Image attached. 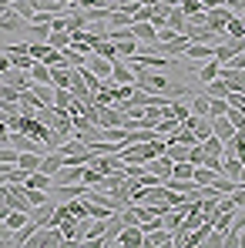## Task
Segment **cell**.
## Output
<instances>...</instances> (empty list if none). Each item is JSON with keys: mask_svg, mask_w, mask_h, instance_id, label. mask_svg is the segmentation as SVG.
<instances>
[{"mask_svg": "<svg viewBox=\"0 0 245 248\" xmlns=\"http://www.w3.org/2000/svg\"><path fill=\"white\" fill-rule=\"evenodd\" d=\"M57 245H67V242H64V232H61L57 225H41V228L31 235V242H27V248H57Z\"/></svg>", "mask_w": 245, "mask_h": 248, "instance_id": "1", "label": "cell"}, {"mask_svg": "<svg viewBox=\"0 0 245 248\" xmlns=\"http://www.w3.org/2000/svg\"><path fill=\"white\" fill-rule=\"evenodd\" d=\"M242 50H245L242 37H225V41L215 47V61H218V64H229V61H232L235 54H242Z\"/></svg>", "mask_w": 245, "mask_h": 248, "instance_id": "2", "label": "cell"}, {"mask_svg": "<svg viewBox=\"0 0 245 248\" xmlns=\"http://www.w3.org/2000/svg\"><path fill=\"white\" fill-rule=\"evenodd\" d=\"M111 64H114V61H108V57H101V54H94V50L84 57V67L94 71L101 81H111Z\"/></svg>", "mask_w": 245, "mask_h": 248, "instance_id": "3", "label": "cell"}, {"mask_svg": "<svg viewBox=\"0 0 245 248\" xmlns=\"http://www.w3.org/2000/svg\"><path fill=\"white\" fill-rule=\"evenodd\" d=\"M114 245H124V248H145V235H141V228H138V225H124L121 232H118V238H114Z\"/></svg>", "mask_w": 245, "mask_h": 248, "instance_id": "4", "label": "cell"}, {"mask_svg": "<svg viewBox=\"0 0 245 248\" xmlns=\"http://www.w3.org/2000/svg\"><path fill=\"white\" fill-rule=\"evenodd\" d=\"M131 34L141 44H148V47H155V41H158V27H155L151 20H134V24H131Z\"/></svg>", "mask_w": 245, "mask_h": 248, "instance_id": "5", "label": "cell"}, {"mask_svg": "<svg viewBox=\"0 0 245 248\" xmlns=\"http://www.w3.org/2000/svg\"><path fill=\"white\" fill-rule=\"evenodd\" d=\"M171 168H175V161L168 158V155H158V158H151V161H145V171H151V174H158V178H171Z\"/></svg>", "mask_w": 245, "mask_h": 248, "instance_id": "6", "label": "cell"}, {"mask_svg": "<svg viewBox=\"0 0 245 248\" xmlns=\"http://www.w3.org/2000/svg\"><path fill=\"white\" fill-rule=\"evenodd\" d=\"M222 174H225L229 181L242 185V178H245V161H239V158H222Z\"/></svg>", "mask_w": 245, "mask_h": 248, "instance_id": "7", "label": "cell"}, {"mask_svg": "<svg viewBox=\"0 0 245 248\" xmlns=\"http://www.w3.org/2000/svg\"><path fill=\"white\" fill-rule=\"evenodd\" d=\"M181 57H185V61H195V64H202V61H212V57H215V47H208V44H188Z\"/></svg>", "mask_w": 245, "mask_h": 248, "instance_id": "8", "label": "cell"}, {"mask_svg": "<svg viewBox=\"0 0 245 248\" xmlns=\"http://www.w3.org/2000/svg\"><path fill=\"white\" fill-rule=\"evenodd\" d=\"M111 81L114 84H134V71H131V64H128L124 57H118V61L111 64Z\"/></svg>", "mask_w": 245, "mask_h": 248, "instance_id": "9", "label": "cell"}, {"mask_svg": "<svg viewBox=\"0 0 245 248\" xmlns=\"http://www.w3.org/2000/svg\"><path fill=\"white\" fill-rule=\"evenodd\" d=\"M81 168L84 165H61L54 171V185H74V181H81Z\"/></svg>", "mask_w": 245, "mask_h": 248, "instance_id": "10", "label": "cell"}, {"mask_svg": "<svg viewBox=\"0 0 245 248\" xmlns=\"http://www.w3.org/2000/svg\"><path fill=\"white\" fill-rule=\"evenodd\" d=\"M164 27H171V31L185 34V27H188V17L181 14V7H168V14H164Z\"/></svg>", "mask_w": 245, "mask_h": 248, "instance_id": "11", "label": "cell"}, {"mask_svg": "<svg viewBox=\"0 0 245 248\" xmlns=\"http://www.w3.org/2000/svg\"><path fill=\"white\" fill-rule=\"evenodd\" d=\"M37 228H41V225H37V221L31 218L27 225H20L17 232H10V245H27V242H31V235H34Z\"/></svg>", "mask_w": 245, "mask_h": 248, "instance_id": "12", "label": "cell"}, {"mask_svg": "<svg viewBox=\"0 0 245 248\" xmlns=\"http://www.w3.org/2000/svg\"><path fill=\"white\" fill-rule=\"evenodd\" d=\"M181 124H188V127L195 131V138H198V141H205V138L212 134V118H198V114H192L188 121H181Z\"/></svg>", "mask_w": 245, "mask_h": 248, "instance_id": "13", "label": "cell"}, {"mask_svg": "<svg viewBox=\"0 0 245 248\" xmlns=\"http://www.w3.org/2000/svg\"><path fill=\"white\" fill-rule=\"evenodd\" d=\"M164 245H171V232L168 228H155V232L145 235V248H164Z\"/></svg>", "mask_w": 245, "mask_h": 248, "instance_id": "14", "label": "cell"}, {"mask_svg": "<svg viewBox=\"0 0 245 248\" xmlns=\"http://www.w3.org/2000/svg\"><path fill=\"white\" fill-rule=\"evenodd\" d=\"M212 134H215L218 141H229V138L235 134V127H232V121L222 114V118H212Z\"/></svg>", "mask_w": 245, "mask_h": 248, "instance_id": "15", "label": "cell"}, {"mask_svg": "<svg viewBox=\"0 0 245 248\" xmlns=\"http://www.w3.org/2000/svg\"><path fill=\"white\" fill-rule=\"evenodd\" d=\"M24 34H27V41H47L50 37V27L47 24H37V20H27L24 24Z\"/></svg>", "mask_w": 245, "mask_h": 248, "instance_id": "16", "label": "cell"}, {"mask_svg": "<svg viewBox=\"0 0 245 248\" xmlns=\"http://www.w3.org/2000/svg\"><path fill=\"white\" fill-rule=\"evenodd\" d=\"M74 81V67H50V84L54 87H71Z\"/></svg>", "mask_w": 245, "mask_h": 248, "instance_id": "17", "label": "cell"}, {"mask_svg": "<svg viewBox=\"0 0 245 248\" xmlns=\"http://www.w3.org/2000/svg\"><path fill=\"white\" fill-rule=\"evenodd\" d=\"M24 17L20 14H14V10H7V14H0V31H20L24 34Z\"/></svg>", "mask_w": 245, "mask_h": 248, "instance_id": "18", "label": "cell"}, {"mask_svg": "<svg viewBox=\"0 0 245 248\" xmlns=\"http://www.w3.org/2000/svg\"><path fill=\"white\" fill-rule=\"evenodd\" d=\"M24 185H27V188H44V191H50V188H54V178L44 174V171H31Z\"/></svg>", "mask_w": 245, "mask_h": 248, "instance_id": "19", "label": "cell"}, {"mask_svg": "<svg viewBox=\"0 0 245 248\" xmlns=\"http://www.w3.org/2000/svg\"><path fill=\"white\" fill-rule=\"evenodd\" d=\"M218 67H222V64H218L215 57H212V61H202V64H198V81L202 84L215 81V78H218Z\"/></svg>", "mask_w": 245, "mask_h": 248, "instance_id": "20", "label": "cell"}, {"mask_svg": "<svg viewBox=\"0 0 245 248\" xmlns=\"http://www.w3.org/2000/svg\"><path fill=\"white\" fill-rule=\"evenodd\" d=\"M91 50H94V54H101V57H108V61H118V47H114V44L108 41V37H104V34H101V37H98V44H94V47H91Z\"/></svg>", "mask_w": 245, "mask_h": 248, "instance_id": "21", "label": "cell"}, {"mask_svg": "<svg viewBox=\"0 0 245 248\" xmlns=\"http://www.w3.org/2000/svg\"><path fill=\"white\" fill-rule=\"evenodd\" d=\"M31 84H50V67L44 61H34L31 64Z\"/></svg>", "mask_w": 245, "mask_h": 248, "instance_id": "22", "label": "cell"}, {"mask_svg": "<svg viewBox=\"0 0 245 248\" xmlns=\"http://www.w3.org/2000/svg\"><path fill=\"white\" fill-rule=\"evenodd\" d=\"M118 57H134V54H141V41L138 37H128V41H118Z\"/></svg>", "mask_w": 245, "mask_h": 248, "instance_id": "23", "label": "cell"}, {"mask_svg": "<svg viewBox=\"0 0 245 248\" xmlns=\"http://www.w3.org/2000/svg\"><path fill=\"white\" fill-rule=\"evenodd\" d=\"M27 221H31V211H17V208L3 218V225H7L10 232H17V228H20V225H27Z\"/></svg>", "mask_w": 245, "mask_h": 248, "instance_id": "24", "label": "cell"}, {"mask_svg": "<svg viewBox=\"0 0 245 248\" xmlns=\"http://www.w3.org/2000/svg\"><path fill=\"white\" fill-rule=\"evenodd\" d=\"M205 97H229V84L222 81V78L208 81V84H205Z\"/></svg>", "mask_w": 245, "mask_h": 248, "instance_id": "25", "label": "cell"}, {"mask_svg": "<svg viewBox=\"0 0 245 248\" xmlns=\"http://www.w3.org/2000/svg\"><path fill=\"white\" fill-rule=\"evenodd\" d=\"M47 44H50L54 50H64V47H71V31H50Z\"/></svg>", "mask_w": 245, "mask_h": 248, "instance_id": "26", "label": "cell"}, {"mask_svg": "<svg viewBox=\"0 0 245 248\" xmlns=\"http://www.w3.org/2000/svg\"><path fill=\"white\" fill-rule=\"evenodd\" d=\"M54 104L67 111V108L74 104V94H71V87H54Z\"/></svg>", "mask_w": 245, "mask_h": 248, "instance_id": "27", "label": "cell"}, {"mask_svg": "<svg viewBox=\"0 0 245 248\" xmlns=\"http://www.w3.org/2000/svg\"><path fill=\"white\" fill-rule=\"evenodd\" d=\"M188 108H192V114H198V118H208V111H212V101H208V97H192V101H188Z\"/></svg>", "mask_w": 245, "mask_h": 248, "instance_id": "28", "label": "cell"}, {"mask_svg": "<svg viewBox=\"0 0 245 248\" xmlns=\"http://www.w3.org/2000/svg\"><path fill=\"white\" fill-rule=\"evenodd\" d=\"M31 91L41 97V104H54V84H31Z\"/></svg>", "mask_w": 245, "mask_h": 248, "instance_id": "29", "label": "cell"}, {"mask_svg": "<svg viewBox=\"0 0 245 248\" xmlns=\"http://www.w3.org/2000/svg\"><path fill=\"white\" fill-rule=\"evenodd\" d=\"M61 54H64V64H67V67H81V64H84V54H81V50H74V47H64Z\"/></svg>", "mask_w": 245, "mask_h": 248, "instance_id": "30", "label": "cell"}, {"mask_svg": "<svg viewBox=\"0 0 245 248\" xmlns=\"http://www.w3.org/2000/svg\"><path fill=\"white\" fill-rule=\"evenodd\" d=\"M178 7H181V14H185V17H192V14H205V10H208L202 0H181Z\"/></svg>", "mask_w": 245, "mask_h": 248, "instance_id": "31", "label": "cell"}, {"mask_svg": "<svg viewBox=\"0 0 245 248\" xmlns=\"http://www.w3.org/2000/svg\"><path fill=\"white\" fill-rule=\"evenodd\" d=\"M225 118L232 121V127H235V131H245V111H239V108H229V111H225Z\"/></svg>", "mask_w": 245, "mask_h": 248, "instance_id": "32", "label": "cell"}, {"mask_svg": "<svg viewBox=\"0 0 245 248\" xmlns=\"http://www.w3.org/2000/svg\"><path fill=\"white\" fill-rule=\"evenodd\" d=\"M225 34H229V37H242V41H245V27H242V17H232V20L225 24Z\"/></svg>", "mask_w": 245, "mask_h": 248, "instance_id": "33", "label": "cell"}, {"mask_svg": "<svg viewBox=\"0 0 245 248\" xmlns=\"http://www.w3.org/2000/svg\"><path fill=\"white\" fill-rule=\"evenodd\" d=\"M212 101V111H208V118H222L225 111H229V101L225 97H208Z\"/></svg>", "mask_w": 245, "mask_h": 248, "instance_id": "34", "label": "cell"}, {"mask_svg": "<svg viewBox=\"0 0 245 248\" xmlns=\"http://www.w3.org/2000/svg\"><path fill=\"white\" fill-rule=\"evenodd\" d=\"M171 114H175L178 121H188V118H192V108H188V104H181V101L175 97V101H171Z\"/></svg>", "mask_w": 245, "mask_h": 248, "instance_id": "35", "label": "cell"}, {"mask_svg": "<svg viewBox=\"0 0 245 248\" xmlns=\"http://www.w3.org/2000/svg\"><path fill=\"white\" fill-rule=\"evenodd\" d=\"M10 10H14V14H20L24 20H31V17H34V7H31L27 0H17V3H10Z\"/></svg>", "mask_w": 245, "mask_h": 248, "instance_id": "36", "label": "cell"}, {"mask_svg": "<svg viewBox=\"0 0 245 248\" xmlns=\"http://www.w3.org/2000/svg\"><path fill=\"white\" fill-rule=\"evenodd\" d=\"M188 161H192V165L198 168L205 161V151H202V141H198V144H192V148H188Z\"/></svg>", "mask_w": 245, "mask_h": 248, "instance_id": "37", "label": "cell"}, {"mask_svg": "<svg viewBox=\"0 0 245 248\" xmlns=\"http://www.w3.org/2000/svg\"><path fill=\"white\" fill-rule=\"evenodd\" d=\"M27 3H31V7H34V14H37V10H57V3H61V0H27Z\"/></svg>", "mask_w": 245, "mask_h": 248, "instance_id": "38", "label": "cell"}, {"mask_svg": "<svg viewBox=\"0 0 245 248\" xmlns=\"http://www.w3.org/2000/svg\"><path fill=\"white\" fill-rule=\"evenodd\" d=\"M10 67H14V61H10V54H7V50H0V78H3V74H7Z\"/></svg>", "mask_w": 245, "mask_h": 248, "instance_id": "39", "label": "cell"}, {"mask_svg": "<svg viewBox=\"0 0 245 248\" xmlns=\"http://www.w3.org/2000/svg\"><path fill=\"white\" fill-rule=\"evenodd\" d=\"M225 7H229L232 14H239V17L245 14V0H225Z\"/></svg>", "mask_w": 245, "mask_h": 248, "instance_id": "40", "label": "cell"}, {"mask_svg": "<svg viewBox=\"0 0 245 248\" xmlns=\"http://www.w3.org/2000/svg\"><path fill=\"white\" fill-rule=\"evenodd\" d=\"M7 138H10V127H7V121H0V144H7Z\"/></svg>", "mask_w": 245, "mask_h": 248, "instance_id": "41", "label": "cell"}, {"mask_svg": "<svg viewBox=\"0 0 245 248\" xmlns=\"http://www.w3.org/2000/svg\"><path fill=\"white\" fill-rule=\"evenodd\" d=\"M158 3H162V7H178L181 0H158Z\"/></svg>", "mask_w": 245, "mask_h": 248, "instance_id": "42", "label": "cell"}, {"mask_svg": "<svg viewBox=\"0 0 245 248\" xmlns=\"http://www.w3.org/2000/svg\"><path fill=\"white\" fill-rule=\"evenodd\" d=\"M138 3H141V7H155L158 0H138Z\"/></svg>", "mask_w": 245, "mask_h": 248, "instance_id": "43", "label": "cell"}, {"mask_svg": "<svg viewBox=\"0 0 245 248\" xmlns=\"http://www.w3.org/2000/svg\"><path fill=\"white\" fill-rule=\"evenodd\" d=\"M7 3H17V0H7Z\"/></svg>", "mask_w": 245, "mask_h": 248, "instance_id": "44", "label": "cell"}]
</instances>
